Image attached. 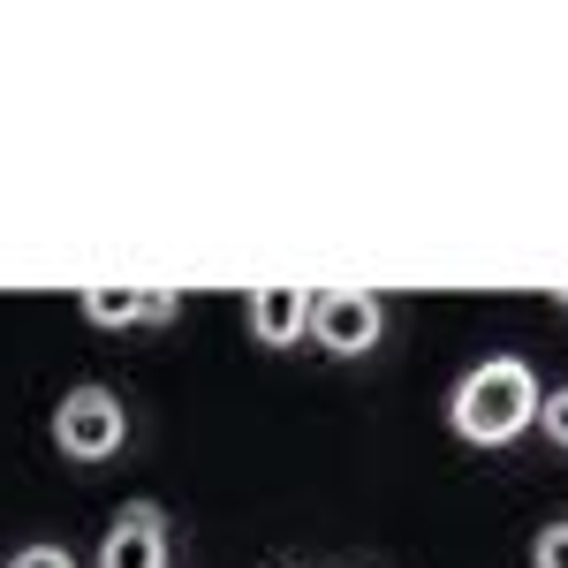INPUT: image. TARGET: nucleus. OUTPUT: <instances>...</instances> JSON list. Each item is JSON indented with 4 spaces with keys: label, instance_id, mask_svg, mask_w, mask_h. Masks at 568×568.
<instances>
[{
    "label": "nucleus",
    "instance_id": "nucleus-1",
    "mask_svg": "<svg viewBox=\"0 0 568 568\" xmlns=\"http://www.w3.org/2000/svg\"><path fill=\"white\" fill-rule=\"evenodd\" d=\"M530 425H538V379H530V364H516V356H493V364H478L455 387V433L463 439L508 447Z\"/></svg>",
    "mask_w": 568,
    "mask_h": 568
},
{
    "label": "nucleus",
    "instance_id": "nucleus-2",
    "mask_svg": "<svg viewBox=\"0 0 568 568\" xmlns=\"http://www.w3.org/2000/svg\"><path fill=\"white\" fill-rule=\"evenodd\" d=\"M53 439H61V455H77V463H106V455H122L130 417H122V402L106 387H77L53 409Z\"/></svg>",
    "mask_w": 568,
    "mask_h": 568
},
{
    "label": "nucleus",
    "instance_id": "nucleus-3",
    "mask_svg": "<svg viewBox=\"0 0 568 568\" xmlns=\"http://www.w3.org/2000/svg\"><path fill=\"white\" fill-rule=\"evenodd\" d=\"M379 304L364 296V288H334V296H318L311 304V334H318V349H334V356H364L372 342H379Z\"/></svg>",
    "mask_w": 568,
    "mask_h": 568
},
{
    "label": "nucleus",
    "instance_id": "nucleus-4",
    "mask_svg": "<svg viewBox=\"0 0 568 568\" xmlns=\"http://www.w3.org/2000/svg\"><path fill=\"white\" fill-rule=\"evenodd\" d=\"M99 568H168V530H160V508H122L106 546H99Z\"/></svg>",
    "mask_w": 568,
    "mask_h": 568
},
{
    "label": "nucleus",
    "instance_id": "nucleus-5",
    "mask_svg": "<svg viewBox=\"0 0 568 568\" xmlns=\"http://www.w3.org/2000/svg\"><path fill=\"white\" fill-rule=\"evenodd\" d=\"M84 318L91 326H168L175 296H160V288H91Z\"/></svg>",
    "mask_w": 568,
    "mask_h": 568
},
{
    "label": "nucleus",
    "instance_id": "nucleus-6",
    "mask_svg": "<svg viewBox=\"0 0 568 568\" xmlns=\"http://www.w3.org/2000/svg\"><path fill=\"white\" fill-rule=\"evenodd\" d=\"M304 326H311V296L304 288H258V296H251V334H258L265 349H288Z\"/></svg>",
    "mask_w": 568,
    "mask_h": 568
},
{
    "label": "nucleus",
    "instance_id": "nucleus-7",
    "mask_svg": "<svg viewBox=\"0 0 568 568\" xmlns=\"http://www.w3.org/2000/svg\"><path fill=\"white\" fill-rule=\"evenodd\" d=\"M538 568H568V524H554L538 538Z\"/></svg>",
    "mask_w": 568,
    "mask_h": 568
},
{
    "label": "nucleus",
    "instance_id": "nucleus-8",
    "mask_svg": "<svg viewBox=\"0 0 568 568\" xmlns=\"http://www.w3.org/2000/svg\"><path fill=\"white\" fill-rule=\"evenodd\" d=\"M538 417H546V433L568 447V394H546V402H538Z\"/></svg>",
    "mask_w": 568,
    "mask_h": 568
},
{
    "label": "nucleus",
    "instance_id": "nucleus-9",
    "mask_svg": "<svg viewBox=\"0 0 568 568\" xmlns=\"http://www.w3.org/2000/svg\"><path fill=\"white\" fill-rule=\"evenodd\" d=\"M16 568H77L61 546H31V554H16Z\"/></svg>",
    "mask_w": 568,
    "mask_h": 568
}]
</instances>
